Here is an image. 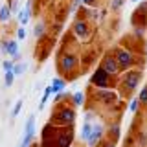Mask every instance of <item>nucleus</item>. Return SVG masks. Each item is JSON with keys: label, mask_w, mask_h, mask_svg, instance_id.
Listing matches in <instances>:
<instances>
[{"label": "nucleus", "mask_w": 147, "mask_h": 147, "mask_svg": "<svg viewBox=\"0 0 147 147\" xmlns=\"http://www.w3.org/2000/svg\"><path fill=\"white\" fill-rule=\"evenodd\" d=\"M116 63L119 70H129L132 66V53L127 50H116Z\"/></svg>", "instance_id": "obj_1"}, {"label": "nucleus", "mask_w": 147, "mask_h": 147, "mask_svg": "<svg viewBox=\"0 0 147 147\" xmlns=\"http://www.w3.org/2000/svg\"><path fill=\"white\" fill-rule=\"evenodd\" d=\"M140 81H142V72L140 70H127V74L123 76V85H125L129 90H134Z\"/></svg>", "instance_id": "obj_2"}, {"label": "nucleus", "mask_w": 147, "mask_h": 147, "mask_svg": "<svg viewBox=\"0 0 147 147\" xmlns=\"http://www.w3.org/2000/svg\"><path fill=\"white\" fill-rule=\"evenodd\" d=\"M90 83H92L94 86H98V88H107V86H109V74L99 66L98 70L94 72V76H92Z\"/></svg>", "instance_id": "obj_3"}, {"label": "nucleus", "mask_w": 147, "mask_h": 147, "mask_svg": "<svg viewBox=\"0 0 147 147\" xmlns=\"http://www.w3.org/2000/svg\"><path fill=\"white\" fill-rule=\"evenodd\" d=\"M52 119H55V121L61 123V125H66V123H72L74 119H76V112H74L72 109H59Z\"/></svg>", "instance_id": "obj_4"}, {"label": "nucleus", "mask_w": 147, "mask_h": 147, "mask_svg": "<svg viewBox=\"0 0 147 147\" xmlns=\"http://www.w3.org/2000/svg\"><path fill=\"white\" fill-rule=\"evenodd\" d=\"M101 136H103V125H101V123L92 125V132H90L88 140H86V145H88V147H96V145L99 144Z\"/></svg>", "instance_id": "obj_5"}, {"label": "nucleus", "mask_w": 147, "mask_h": 147, "mask_svg": "<svg viewBox=\"0 0 147 147\" xmlns=\"http://www.w3.org/2000/svg\"><path fill=\"white\" fill-rule=\"evenodd\" d=\"M6 53L13 59V63H17L18 59H20V50H18V40L17 39L6 40Z\"/></svg>", "instance_id": "obj_6"}, {"label": "nucleus", "mask_w": 147, "mask_h": 147, "mask_svg": "<svg viewBox=\"0 0 147 147\" xmlns=\"http://www.w3.org/2000/svg\"><path fill=\"white\" fill-rule=\"evenodd\" d=\"M101 68H103L105 72L109 74H118L119 72V68H118V63H116V59L112 57V55H105L103 57V61H101Z\"/></svg>", "instance_id": "obj_7"}, {"label": "nucleus", "mask_w": 147, "mask_h": 147, "mask_svg": "<svg viewBox=\"0 0 147 147\" xmlns=\"http://www.w3.org/2000/svg\"><path fill=\"white\" fill-rule=\"evenodd\" d=\"M76 64H77V59L72 53H64L61 57V61H59V66H61L63 72H72L76 68Z\"/></svg>", "instance_id": "obj_8"}, {"label": "nucleus", "mask_w": 147, "mask_h": 147, "mask_svg": "<svg viewBox=\"0 0 147 147\" xmlns=\"http://www.w3.org/2000/svg\"><path fill=\"white\" fill-rule=\"evenodd\" d=\"M72 138H74L72 127H68V129H64L61 134L57 136L55 144H57V147H70V144H72Z\"/></svg>", "instance_id": "obj_9"}, {"label": "nucleus", "mask_w": 147, "mask_h": 147, "mask_svg": "<svg viewBox=\"0 0 147 147\" xmlns=\"http://www.w3.org/2000/svg\"><path fill=\"white\" fill-rule=\"evenodd\" d=\"M17 15H18V24H20L22 28H26V24L30 22V18H31V2H30V0L24 4V7H22Z\"/></svg>", "instance_id": "obj_10"}, {"label": "nucleus", "mask_w": 147, "mask_h": 147, "mask_svg": "<svg viewBox=\"0 0 147 147\" xmlns=\"http://www.w3.org/2000/svg\"><path fill=\"white\" fill-rule=\"evenodd\" d=\"M74 33H76L79 39H85L86 35H88V26H86L85 20H77L76 24H74Z\"/></svg>", "instance_id": "obj_11"}, {"label": "nucleus", "mask_w": 147, "mask_h": 147, "mask_svg": "<svg viewBox=\"0 0 147 147\" xmlns=\"http://www.w3.org/2000/svg\"><path fill=\"white\" fill-rule=\"evenodd\" d=\"M64 86H66L64 79H61V77H55V79L52 81V85H50V88H52V94H59V92L64 90Z\"/></svg>", "instance_id": "obj_12"}, {"label": "nucleus", "mask_w": 147, "mask_h": 147, "mask_svg": "<svg viewBox=\"0 0 147 147\" xmlns=\"http://www.w3.org/2000/svg\"><path fill=\"white\" fill-rule=\"evenodd\" d=\"M24 129H26L24 134H28V136H35V116H30V118H28Z\"/></svg>", "instance_id": "obj_13"}, {"label": "nucleus", "mask_w": 147, "mask_h": 147, "mask_svg": "<svg viewBox=\"0 0 147 147\" xmlns=\"http://www.w3.org/2000/svg\"><path fill=\"white\" fill-rule=\"evenodd\" d=\"M44 33H46V24H44L42 20H40V22H37L35 28H33V35L37 37V39H42Z\"/></svg>", "instance_id": "obj_14"}, {"label": "nucleus", "mask_w": 147, "mask_h": 147, "mask_svg": "<svg viewBox=\"0 0 147 147\" xmlns=\"http://www.w3.org/2000/svg\"><path fill=\"white\" fill-rule=\"evenodd\" d=\"M11 18V9H9V4H4L0 7V22H7Z\"/></svg>", "instance_id": "obj_15"}, {"label": "nucleus", "mask_w": 147, "mask_h": 147, "mask_svg": "<svg viewBox=\"0 0 147 147\" xmlns=\"http://www.w3.org/2000/svg\"><path fill=\"white\" fill-rule=\"evenodd\" d=\"M90 132H92L90 121H85V123H83V129H81V138L86 142V140H88V136H90Z\"/></svg>", "instance_id": "obj_16"}, {"label": "nucleus", "mask_w": 147, "mask_h": 147, "mask_svg": "<svg viewBox=\"0 0 147 147\" xmlns=\"http://www.w3.org/2000/svg\"><path fill=\"white\" fill-rule=\"evenodd\" d=\"M26 68H28V66H26V63H15V66H13V70H11V72L15 74V77H17V76H22V74L26 72Z\"/></svg>", "instance_id": "obj_17"}, {"label": "nucleus", "mask_w": 147, "mask_h": 147, "mask_svg": "<svg viewBox=\"0 0 147 147\" xmlns=\"http://www.w3.org/2000/svg\"><path fill=\"white\" fill-rule=\"evenodd\" d=\"M50 96H52V88H50V86H46L42 98H40V105H39V109H44V105H46V101L50 99Z\"/></svg>", "instance_id": "obj_18"}, {"label": "nucleus", "mask_w": 147, "mask_h": 147, "mask_svg": "<svg viewBox=\"0 0 147 147\" xmlns=\"http://www.w3.org/2000/svg\"><path fill=\"white\" fill-rule=\"evenodd\" d=\"M74 103H76L77 107H81V105L85 103V94H83V92H76V94H74Z\"/></svg>", "instance_id": "obj_19"}, {"label": "nucleus", "mask_w": 147, "mask_h": 147, "mask_svg": "<svg viewBox=\"0 0 147 147\" xmlns=\"http://www.w3.org/2000/svg\"><path fill=\"white\" fill-rule=\"evenodd\" d=\"M20 109H22V99H18L17 103H15V107H13V112H11V116H13V118H17L18 114H20Z\"/></svg>", "instance_id": "obj_20"}, {"label": "nucleus", "mask_w": 147, "mask_h": 147, "mask_svg": "<svg viewBox=\"0 0 147 147\" xmlns=\"http://www.w3.org/2000/svg\"><path fill=\"white\" fill-rule=\"evenodd\" d=\"M4 79H6V85H7V86H11L13 81H15V74H13V72H6Z\"/></svg>", "instance_id": "obj_21"}, {"label": "nucleus", "mask_w": 147, "mask_h": 147, "mask_svg": "<svg viewBox=\"0 0 147 147\" xmlns=\"http://www.w3.org/2000/svg\"><path fill=\"white\" fill-rule=\"evenodd\" d=\"M26 28H18V30H17V40H26Z\"/></svg>", "instance_id": "obj_22"}, {"label": "nucleus", "mask_w": 147, "mask_h": 147, "mask_svg": "<svg viewBox=\"0 0 147 147\" xmlns=\"http://www.w3.org/2000/svg\"><path fill=\"white\" fill-rule=\"evenodd\" d=\"M123 2H125V0H112V2H110V9H112V11H118V9L123 6Z\"/></svg>", "instance_id": "obj_23"}, {"label": "nucleus", "mask_w": 147, "mask_h": 147, "mask_svg": "<svg viewBox=\"0 0 147 147\" xmlns=\"http://www.w3.org/2000/svg\"><path fill=\"white\" fill-rule=\"evenodd\" d=\"M2 66H4V72H11L13 66H15V63H13V59H9V61H4L2 63Z\"/></svg>", "instance_id": "obj_24"}, {"label": "nucleus", "mask_w": 147, "mask_h": 147, "mask_svg": "<svg viewBox=\"0 0 147 147\" xmlns=\"http://www.w3.org/2000/svg\"><path fill=\"white\" fill-rule=\"evenodd\" d=\"M138 101H140V103H147V86H144V88H142V92H140V98H138Z\"/></svg>", "instance_id": "obj_25"}, {"label": "nucleus", "mask_w": 147, "mask_h": 147, "mask_svg": "<svg viewBox=\"0 0 147 147\" xmlns=\"http://www.w3.org/2000/svg\"><path fill=\"white\" fill-rule=\"evenodd\" d=\"M138 105H140V101H138V99H132L131 105H129V110H131V112H136V110H138Z\"/></svg>", "instance_id": "obj_26"}, {"label": "nucleus", "mask_w": 147, "mask_h": 147, "mask_svg": "<svg viewBox=\"0 0 147 147\" xmlns=\"http://www.w3.org/2000/svg\"><path fill=\"white\" fill-rule=\"evenodd\" d=\"M66 96H64V92H59V94H55V101H63Z\"/></svg>", "instance_id": "obj_27"}, {"label": "nucleus", "mask_w": 147, "mask_h": 147, "mask_svg": "<svg viewBox=\"0 0 147 147\" xmlns=\"http://www.w3.org/2000/svg\"><path fill=\"white\" fill-rule=\"evenodd\" d=\"M0 53L7 55V53H6V40H2V42H0Z\"/></svg>", "instance_id": "obj_28"}, {"label": "nucleus", "mask_w": 147, "mask_h": 147, "mask_svg": "<svg viewBox=\"0 0 147 147\" xmlns=\"http://www.w3.org/2000/svg\"><path fill=\"white\" fill-rule=\"evenodd\" d=\"M81 4H85V6H94L96 0H81Z\"/></svg>", "instance_id": "obj_29"}, {"label": "nucleus", "mask_w": 147, "mask_h": 147, "mask_svg": "<svg viewBox=\"0 0 147 147\" xmlns=\"http://www.w3.org/2000/svg\"><path fill=\"white\" fill-rule=\"evenodd\" d=\"M112 132H114V136L118 138V136H119V127H118V125H114V129H112Z\"/></svg>", "instance_id": "obj_30"}, {"label": "nucleus", "mask_w": 147, "mask_h": 147, "mask_svg": "<svg viewBox=\"0 0 147 147\" xmlns=\"http://www.w3.org/2000/svg\"><path fill=\"white\" fill-rule=\"evenodd\" d=\"M103 147H114V142H107V144H103Z\"/></svg>", "instance_id": "obj_31"}, {"label": "nucleus", "mask_w": 147, "mask_h": 147, "mask_svg": "<svg viewBox=\"0 0 147 147\" xmlns=\"http://www.w3.org/2000/svg\"><path fill=\"white\" fill-rule=\"evenodd\" d=\"M131 2H134V4H136V2H140V0H131Z\"/></svg>", "instance_id": "obj_32"}]
</instances>
